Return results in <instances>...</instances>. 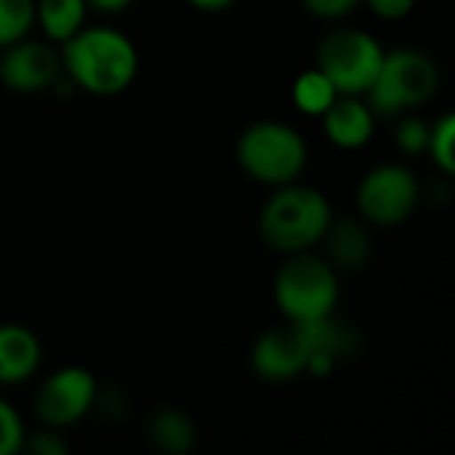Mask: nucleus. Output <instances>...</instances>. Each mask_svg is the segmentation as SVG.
Wrapping results in <instances>:
<instances>
[{
    "label": "nucleus",
    "instance_id": "nucleus-12",
    "mask_svg": "<svg viewBox=\"0 0 455 455\" xmlns=\"http://www.w3.org/2000/svg\"><path fill=\"white\" fill-rule=\"evenodd\" d=\"M328 139L341 149H357L371 141L376 128V115L363 96L339 93L336 101L320 115Z\"/></svg>",
    "mask_w": 455,
    "mask_h": 455
},
{
    "label": "nucleus",
    "instance_id": "nucleus-18",
    "mask_svg": "<svg viewBox=\"0 0 455 455\" xmlns=\"http://www.w3.org/2000/svg\"><path fill=\"white\" fill-rule=\"evenodd\" d=\"M35 24V0H0V48L27 37Z\"/></svg>",
    "mask_w": 455,
    "mask_h": 455
},
{
    "label": "nucleus",
    "instance_id": "nucleus-14",
    "mask_svg": "<svg viewBox=\"0 0 455 455\" xmlns=\"http://www.w3.org/2000/svg\"><path fill=\"white\" fill-rule=\"evenodd\" d=\"M323 240L333 269H360L371 256L368 229L357 219H331Z\"/></svg>",
    "mask_w": 455,
    "mask_h": 455
},
{
    "label": "nucleus",
    "instance_id": "nucleus-25",
    "mask_svg": "<svg viewBox=\"0 0 455 455\" xmlns=\"http://www.w3.org/2000/svg\"><path fill=\"white\" fill-rule=\"evenodd\" d=\"M88 5H93V8H99V11H107V13H115V11H123V8H128L133 0H85Z\"/></svg>",
    "mask_w": 455,
    "mask_h": 455
},
{
    "label": "nucleus",
    "instance_id": "nucleus-15",
    "mask_svg": "<svg viewBox=\"0 0 455 455\" xmlns=\"http://www.w3.org/2000/svg\"><path fill=\"white\" fill-rule=\"evenodd\" d=\"M147 435H149V443L157 451L171 455L189 453L195 448V443H197V429H195L192 419L184 411H179V408L155 411L149 416Z\"/></svg>",
    "mask_w": 455,
    "mask_h": 455
},
{
    "label": "nucleus",
    "instance_id": "nucleus-20",
    "mask_svg": "<svg viewBox=\"0 0 455 455\" xmlns=\"http://www.w3.org/2000/svg\"><path fill=\"white\" fill-rule=\"evenodd\" d=\"M24 424L13 405L0 400V455H16L24 448Z\"/></svg>",
    "mask_w": 455,
    "mask_h": 455
},
{
    "label": "nucleus",
    "instance_id": "nucleus-26",
    "mask_svg": "<svg viewBox=\"0 0 455 455\" xmlns=\"http://www.w3.org/2000/svg\"><path fill=\"white\" fill-rule=\"evenodd\" d=\"M195 8H200V11H224V8H229L235 0H189Z\"/></svg>",
    "mask_w": 455,
    "mask_h": 455
},
{
    "label": "nucleus",
    "instance_id": "nucleus-21",
    "mask_svg": "<svg viewBox=\"0 0 455 455\" xmlns=\"http://www.w3.org/2000/svg\"><path fill=\"white\" fill-rule=\"evenodd\" d=\"M427 144H429V125L416 115H405L397 125V147L405 155H419L427 152Z\"/></svg>",
    "mask_w": 455,
    "mask_h": 455
},
{
    "label": "nucleus",
    "instance_id": "nucleus-19",
    "mask_svg": "<svg viewBox=\"0 0 455 455\" xmlns=\"http://www.w3.org/2000/svg\"><path fill=\"white\" fill-rule=\"evenodd\" d=\"M427 152L432 155V160L440 165L443 173H453L455 171V117L448 112L443 115L435 125H429V144Z\"/></svg>",
    "mask_w": 455,
    "mask_h": 455
},
{
    "label": "nucleus",
    "instance_id": "nucleus-8",
    "mask_svg": "<svg viewBox=\"0 0 455 455\" xmlns=\"http://www.w3.org/2000/svg\"><path fill=\"white\" fill-rule=\"evenodd\" d=\"M96 395L99 384L85 368H61L45 379L37 392L35 408L45 427L64 429L91 413Z\"/></svg>",
    "mask_w": 455,
    "mask_h": 455
},
{
    "label": "nucleus",
    "instance_id": "nucleus-3",
    "mask_svg": "<svg viewBox=\"0 0 455 455\" xmlns=\"http://www.w3.org/2000/svg\"><path fill=\"white\" fill-rule=\"evenodd\" d=\"M440 88V67L416 48L384 53L379 75L368 88V104L376 117H397L427 104Z\"/></svg>",
    "mask_w": 455,
    "mask_h": 455
},
{
    "label": "nucleus",
    "instance_id": "nucleus-6",
    "mask_svg": "<svg viewBox=\"0 0 455 455\" xmlns=\"http://www.w3.org/2000/svg\"><path fill=\"white\" fill-rule=\"evenodd\" d=\"M381 43L355 27L328 32L317 48V69L336 85L339 93L365 96L384 61Z\"/></svg>",
    "mask_w": 455,
    "mask_h": 455
},
{
    "label": "nucleus",
    "instance_id": "nucleus-4",
    "mask_svg": "<svg viewBox=\"0 0 455 455\" xmlns=\"http://www.w3.org/2000/svg\"><path fill=\"white\" fill-rule=\"evenodd\" d=\"M237 160L256 181L283 187L296 181L307 168V144L293 125L264 120L240 133Z\"/></svg>",
    "mask_w": 455,
    "mask_h": 455
},
{
    "label": "nucleus",
    "instance_id": "nucleus-13",
    "mask_svg": "<svg viewBox=\"0 0 455 455\" xmlns=\"http://www.w3.org/2000/svg\"><path fill=\"white\" fill-rule=\"evenodd\" d=\"M40 365L37 336L16 323L0 325V384H21Z\"/></svg>",
    "mask_w": 455,
    "mask_h": 455
},
{
    "label": "nucleus",
    "instance_id": "nucleus-11",
    "mask_svg": "<svg viewBox=\"0 0 455 455\" xmlns=\"http://www.w3.org/2000/svg\"><path fill=\"white\" fill-rule=\"evenodd\" d=\"M299 325H301V331L307 336V344H309L307 373L328 376L336 363L347 360L360 347V339H357L355 328L347 325L344 320H339L333 312L325 315V317L309 320V323H299Z\"/></svg>",
    "mask_w": 455,
    "mask_h": 455
},
{
    "label": "nucleus",
    "instance_id": "nucleus-17",
    "mask_svg": "<svg viewBox=\"0 0 455 455\" xmlns=\"http://www.w3.org/2000/svg\"><path fill=\"white\" fill-rule=\"evenodd\" d=\"M336 96H339L336 85L317 67L301 72L293 83V101L307 115H323L336 101Z\"/></svg>",
    "mask_w": 455,
    "mask_h": 455
},
{
    "label": "nucleus",
    "instance_id": "nucleus-24",
    "mask_svg": "<svg viewBox=\"0 0 455 455\" xmlns=\"http://www.w3.org/2000/svg\"><path fill=\"white\" fill-rule=\"evenodd\" d=\"M381 19H403L413 11L416 0H363Z\"/></svg>",
    "mask_w": 455,
    "mask_h": 455
},
{
    "label": "nucleus",
    "instance_id": "nucleus-16",
    "mask_svg": "<svg viewBox=\"0 0 455 455\" xmlns=\"http://www.w3.org/2000/svg\"><path fill=\"white\" fill-rule=\"evenodd\" d=\"M85 0H37L35 21L53 43H64L85 27Z\"/></svg>",
    "mask_w": 455,
    "mask_h": 455
},
{
    "label": "nucleus",
    "instance_id": "nucleus-22",
    "mask_svg": "<svg viewBox=\"0 0 455 455\" xmlns=\"http://www.w3.org/2000/svg\"><path fill=\"white\" fill-rule=\"evenodd\" d=\"M21 451H29L35 455H64L69 451V445L61 440V435H56L53 427H48L43 432H35L32 437H24Z\"/></svg>",
    "mask_w": 455,
    "mask_h": 455
},
{
    "label": "nucleus",
    "instance_id": "nucleus-1",
    "mask_svg": "<svg viewBox=\"0 0 455 455\" xmlns=\"http://www.w3.org/2000/svg\"><path fill=\"white\" fill-rule=\"evenodd\" d=\"M59 53L69 80L93 96L125 91L139 72L136 45L112 27H83L61 43Z\"/></svg>",
    "mask_w": 455,
    "mask_h": 455
},
{
    "label": "nucleus",
    "instance_id": "nucleus-5",
    "mask_svg": "<svg viewBox=\"0 0 455 455\" xmlns=\"http://www.w3.org/2000/svg\"><path fill=\"white\" fill-rule=\"evenodd\" d=\"M275 301L291 323H309L331 315L339 301L336 269L307 251L293 253V259L277 272Z\"/></svg>",
    "mask_w": 455,
    "mask_h": 455
},
{
    "label": "nucleus",
    "instance_id": "nucleus-10",
    "mask_svg": "<svg viewBox=\"0 0 455 455\" xmlns=\"http://www.w3.org/2000/svg\"><path fill=\"white\" fill-rule=\"evenodd\" d=\"M253 371L267 381H291L307 373L309 365V344L299 323L288 328H275L259 336L251 352Z\"/></svg>",
    "mask_w": 455,
    "mask_h": 455
},
{
    "label": "nucleus",
    "instance_id": "nucleus-9",
    "mask_svg": "<svg viewBox=\"0 0 455 455\" xmlns=\"http://www.w3.org/2000/svg\"><path fill=\"white\" fill-rule=\"evenodd\" d=\"M61 75V53L40 40H16L0 53V83L13 93H40L56 85Z\"/></svg>",
    "mask_w": 455,
    "mask_h": 455
},
{
    "label": "nucleus",
    "instance_id": "nucleus-2",
    "mask_svg": "<svg viewBox=\"0 0 455 455\" xmlns=\"http://www.w3.org/2000/svg\"><path fill=\"white\" fill-rule=\"evenodd\" d=\"M331 219V203L323 192L291 181L277 187V192L267 200L259 229L269 248L293 256L323 243Z\"/></svg>",
    "mask_w": 455,
    "mask_h": 455
},
{
    "label": "nucleus",
    "instance_id": "nucleus-7",
    "mask_svg": "<svg viewBox=\"0 0 455 455\" xmlns=\"http://www.w3.org/2000/svg\"><path fill=\"white\" fill-rule=\"evenodd\" d=\"M421 197L419 179L408 165L387 163L365 173L357 189V205L365 221L376 227H397L408 221Z\"/></svg>",
    "mask_w": 455,
    "mask_h": 455
},
{
    "label": "nucleus",
    "instance_id": "nucleus-23",
    "mask_svg": "<svg viewBox=\"0 0 455 455\" xmlns=\"http://www.w3.org/2000/svg\"><path fill=\"white\" fill-rule=\"evenodd\" d=\"M304 8L317 19H344L349 16L363 0H301Z\"/></svg>",
    "mask_w": 455,
    "mask_h": 455
}]
</instances>
